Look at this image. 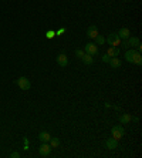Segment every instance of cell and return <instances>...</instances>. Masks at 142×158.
Returning <instances> with one entry per match:
<instances>
[{
  "mask_svg": "<svg viewBox=\"0 0 142 158\" xmlns=\"http://www.w3.org/2000/svg\"><path fill=\"white\" fill-rule=\"evenodd\" d=\"M125 60L128 63H134V64H137V66H141L142 64V56L141 53H138V51L135 50V49H128V50L125 51Z\"/></svg>",
  "mask_w": 142,
  "mask_h": 158,
  "instance_id": "cell-1",
  "label": "cell"
},
{
  "mask_svg": "<svg viewBox=\"0 0 142 158\" xmlns=\"http://www.w3.org/2000/svg\"><path fill=\"white\" fill-rule=\"evenodd\" d=\"M105 42L110 44L111 47H118V46H121V39H119V36H118V33H111L108 34V37L105 39Z\"/></svg>",
  "mask_w": 142,
  "mask_h": 158,
  "instance_id": "cell-2",
  "label": "cell"
},
{
  "mask_svg": "<svg viewBox=\"0 0 142 158\" xmlns=\"http://www.w3.org/2000/svg\"><path fill=\"white\" fill-rule=\"evenodd\" d=\"M16 84L21 88V90H24V91H27V90L31 88V83H30V80H28L27 77H19Z\"/></svg>",
  "mask_w": 142,
  "mask_h": 158,
  "instance_id": "cell-3",
  "label": "cell"
},
{
  "mask_svg": "<svg viewBox=\"0 0 142 158\" xmlns=\"http://www.w3.org/2000/svg\"><path fill=\"white\" fill-rule=\"evenodd\" d=\"M111 133H112V137L115 138V140H121V138L124 137V134H125V130H124L122 125H114Z\"/></svg>",
  "mask_w": 142,
  "mask_h": 158,
  "instance_id": "cell-4",
  "label": "cell"
},
{
  "mask_svg": "<svg viewBox=\"0 0 142 158\" xmlns=\"http://www.w3.org/2000/svg\"><path fill=\"white\" fill-rule=\"evenodd\" d=\"M84 51L94 57V56H97L98 54V46L95 44V43H87L85 47H84Z\"/></svg>",
  "mask_w": 142,
  "mask_h": 158,
  "instance_id": "cell-5",
  "label": "cell"
},
{
  "mask_svg": "<svg viewBox=\"0 0 142 158\" xmlns=\"http://www.w3.org/2000/svg\"><path fill=\"white\" fill-rule=\"evenodd\" d=\"M51 150H53V148L50 147L49 142H41L40 148H38V152H40V155H43V157H49Z\"/></svg>",
  "mask_w": 142,
  "mask_h": 158,
  "instance_id": "cell-6",
  "label": "cell"
},
{
  "mask_svg": "<svg viewBox=\"0 0 142 158\" xmlns=\"http://www.w3.org/2000/svg\"><path fill=\"white\" fill-rule=\"evenodd\" d=\"M56 61H57V64L60 67H67L68 66V57H67V54H64V53H60L58 56L56 57Z\"/></svg>",
  "mask_w": 142,
  "mask_h": 158,
  "instance_id": "cell-7",
  "label": "cell"
},
{
  "mask_svg": "<svg viewBox=\"0 0 142 158\" xmlns=\"http://www.w3.org/2000/svg\"><path fill=\"white\" fill-rule=\"evenodd\" d=\"M118 147V140H115L114 137H110L105 140V148L107 150H115Z\"/></svg>",
  "mask_w": 142,
  "mask_h": 158,
  "instance_id": "cell-8",
  "label": "cell"
},
{
  "mask_svg": "<svg viewBox=\"0 0 142 158\" xmlns=\"http://www.w3.org/2000/svg\"><path fill=\"white\" fill-rule=\"evenodd\" d=\"M139 43L141 42H139L138 37H132V36H129V37L126 39V46H128V49H135Z\"/></svg>",
  "mask_w": 142,
  "mask_h": 158,
  "instance_id": "cell-9",
  "label": "cell"
},
{
  "mask_svg": "<svg viewBox=\"0 0 142 158\" xmlns=\"http://www.w3.org/2000/svg\"><path fill=\"white\" fill-rule=\"evenodd\" d=\"M98 36V27L95 24L93 26H89L88 29H87V37L89 39H95Z\"/></svg>",
  "mask_w": 142,
  "mask_h": 158,
  "instance_id": "cell-10",
  "label": "cell"
},
{
  "mask_svg": "<svg viewBox=\"0 0 142 158\" xmlns=\"http://www.w3.org/2000/svg\"><path fill=\"white\" fill-rule=\"evenodd\" d=\"M118 36H119V39H121V40H126V39L131 36L129 29H126V27H122V29L118 31Z\"/></svg>",
  "mask_w": 142,
  "mask_h": 158,
  "instance_id": "cell-11",
  "label": "cell"
},
{
  "mask_svg": "<svg viewBox=\"0 0 142 158\" xmlns=\"http://www.w3.org/2000/svg\"><path fill=\"white\" fill-rule=\"evenodd\" d=\"M108 63H110V66L112 67V68H119V67L122 66V61L118 57H111Z\"/></svg>",
  "mask_w": 142,
  "mask_h": 158,
  "instance_id": "cell-12",
  "label": "cell"
},
{
  "mask_svg": "<svg viewBox=\"0 0 142 158\" xmlns=\"http://www.w3.org/2000/svg\"><path fill=\"white\" fill-rule=\"evenodd\" d=\"M119 53H121V49H119V47H110L107 54H108L110 57H118Z\"/></svg>",
  "mask_w": 142,
  "mask_h": 158,
  "instance_id": "cell-13",
  "label": "cell"
},
{
  "mask_svg": "<svg viewBox=\"0 0 142 158\" xmlns=\"http://www.w3.org/2000/svg\"><path fill=\"white\" fill-rule=\"evenodd\" d=\"M50 138H51V135H50V133H47V131H41V133L38 134V140H40L41 142H49Z\"/></svg>",
  "mask_w": 142,
  "mask_h": 158,
  "instance_id": "cell-14",
  "label": "cell"
},
{
  "mask_svg": "<svg viewBox=\"0 0 142 158\" xmlns=\"http://www.w3.org/2000/svg\"><path fill=\"white\" fill-rule=\"evenodd\" d=\"M81 60H82V63H84V64H87V66H91V64L94 63V57H93V56H89V54H87V53L82 56Z\"/></svg>",
  "mask_w": 142,
  "mask_h": 158,
  "instance_id": "cell-15",
  "label": "cell"
},
{
  "mask_svg": "<svg viewBox=\"0 0 142 158\" xmlns=\"http://www.w3.org/2000/svg\"><path fill=\"white\" fill-rule=\"evenodd\" d=\"M131 120H132V116H131V114H122V116H119V123H121V124H128Z\"/></svg>",
  "mask_w": 142,
  "mask_h": 158,
  "instance_id": "cell-16",
  "label": "cell"
},
{
  "mask_svg": "<svg viewBox=\"0 0 142 158\" xmlns=\"http://www.w3.org/2000/svg\"><path fill=\"white\" fill-rule=\"evenodd\" d=\"M60 138H57V137H51L50 138V141H49V144H50V147L51 148H57V147H60Z\"/></svg>",
  "mask_w": 142,
  "mask_h": 158,
  "instance_id": "cell-17",
  "label": "cell"
},
{
  "mask_svg": "<svg viewBox=\"0 0 142 158\" xmlns=\"http://www.w3.org/2000/svg\"><path fill=\"white\" fill-rule=\"evenodd\" d=\"M94 40H95V44H97V46H102V44L105 43V39L102 37L101 34H98V36L94 39Z\"/></svg>",
  "mask_w": 142,
  "mask_h": 158,
  "instance_id": "cell-18",
  "label": "cell"
},
{
  "mask_svg": "<svg viewBox=\"0 0 142 158\" xmlns=\"http://www.w3.org/2000/svg\"><path fill=\"white\" fill-rule=\"evenodd\" d=\"M84 54H85V51L82 50V49H77V50H75V56H77L80 60L82 58V56H84Z\"/></svg>",
  "mask_w": 142,
  "mask_h": 158,
  "instance_id": "cell-19",
  "label": "cell"
},
{
  "mask_svg": "<svg viewBox=\"0 0 142 158\" xmlns=\"http://www.w3.org/2000/svg\"><path fill=\"white\" fill-rule=\"evenodd\" d=\"M110 56H108V54H104V56H102V61H105V63H108L110 61Z\"/></svg>",
  "mask_w": 142,
  "mask_h": 158,
  "instance_id": "cell-20",
  "label": "cell"
},
{
  "mask_svg": "<svg viewBox=\"0 0 142 158\" xmlns=\"http://www.w3.org/2000/svg\"><path fill=\"white\" fill-rule=\"evenodd\" d=\"M10 158H20V154H19V152H12Z\"/></svg>",
  "mask_w": 142,
  "mask_h": 158,
  "instance_id": "cell-21",
  "label": "cell"
},
{
  "mask_svg": "<svg viewBox=\"0 0 142 158\" xmlns=\"http://www.w3.org/2000/svg\"><path fill=\"white\" fill-rule=\"evenodd\" d=\"M122 2H129V0H122Z\"/></svg>",
  "mask_w": 142,
  "mask_h": 158,
  "instance_id": "cell-22",
  "label": "cell"
}]
</instances>
